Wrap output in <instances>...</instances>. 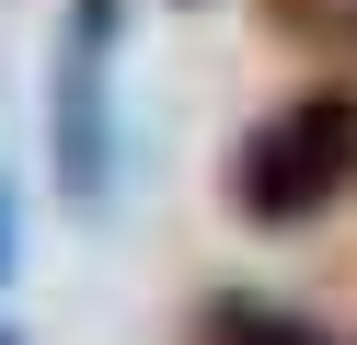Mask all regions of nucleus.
<instances>
[{
    "label": "nucleus",
    "mask_w": 357,
    "mask_h": 345,
    "mask_svg": "<svg viewBox=\"0 0 357 345\" xmlns=\"http://www.w3.org/2000/svg\"><path fill=\"white\" fill-rule=\"evenodd\" d=\"M104 23H116V0H81V23H70V81H58V161H70V196H93V184H104V138H93Z\"/></svg>",
    "instance_id": "nucleus-2"
},
{
    "label": "nucleus",
    "mask_w": 357,
    "mask_h": 345,
    "mask_svg": "<svg viewBox=\"0 0 357 345\" xmlns=\"http://www.w3.org/2000/svg\"><path fill=\"white\" fill-rule=\"evenodd\" d=\"M0 345H12V334H0Z\"/></svg>",
    "instance_id": "nucleus-6"
},
{
    "label": "nucleus",
    "mask_w": 357,
    "mask_h": 345,
    "mask_svg": "<svg viewBox=\"0 0 357 345\" xmlns=\"http://www.w3.org/2000/svg\"><path fill=\"white\" fill-rule=\"evenodd\" d=\"M277 23H323V0H277Z\"/></svg>",
    "instance_id": "nucleus-4"
},
{
    "label": "nucleus",
    "mask_w": 357,
    "mask_h": 345,
    "mask_svg": "<svg viewBox=\"0 0 357 345\" xmlns=\"http://www.w3.org/2000/svg\"><path fill=\"white\" fill-rule=\"evenodd\" d=\"M196 345H323V334H311L300 311H265V299H208Z\"/></svg>",
    "instance_id": "nucleus-3"
},
{
    "label": "nucleus",
    "mask_w": 357,
    "mask_h": 345,
    "mask_svg": "<svg viewBox=\"0 0 357 345\" xmlns=\"http://www.w3.org/2000/svg\"><path fill=\"white\" fill-rule=\"evenodd\" d=\"M357 184V104L346 92H288L254 138L231 150V207L254 230H300Z\"/></svg>",
    "instance_id": "nucleus-1"
},
{
    "label": "nucleus",
    "mask_w": 357,
    "mask_h": 345,
    "mask_svg": "<svg viewBox=\"0 0 357 345\" xmlns=\"http://www.w3.org/2000/svg\"><path fill=\"white\" fill-rule=\"evenodd\" d=\"M0 265H12V230H0Z\"/></svg>",
    "instance_id": "nucleus-5"
}]
</instances>
